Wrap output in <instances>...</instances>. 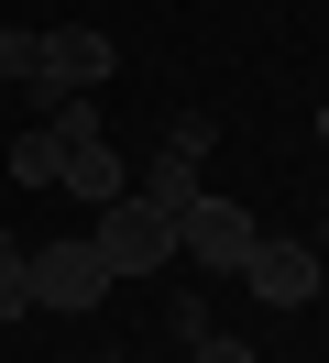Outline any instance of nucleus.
<instances>
[{
    "label": "nucleus",
    "mask_w": 329,
    "mask_h": 363,
    "mask_svg": "<svg viewBox=\"0 0 329 363\" xmlns=\"http://www.w3.org/2000/svg\"><path fill=\"white\" fill-rule=\"evenodd\" d=\"M99 297H110V264H99L88 231H77V242H33V308L44 319H88Z\"/></svg>",
    "instance_id": "obj_4"
},
{
    "label": "nucleus",
    "mask_w": 329,
    "mask_h": 363,
    "mask_svg": "<svg viewBox=\"0 0 329 363\" xmlns=\"http://www.w3.org/2000/svg\"><path fill=\"white\" fill-rule=\"evenodd\" d=\"M241 286H253L263 308H307V297H318V253H307V242H253Z\"/></svg>",
    "instance_id": "obj_5"
},
{
    "label": "nucleus",
    "mask_w": 329,
    "mask_h": 363,
    "mask_svg": "<svg viewBox=\"0 0 329 363\" xmlns=\"http://www.w3.org/2000/svg\"><path fill=\"white\" fill-rule=\"evenodd\" d=\"M197 363H253V341H231V330H197Z\"/></svg>",
    "instance_id": "obj_12"
},
{
    "label": "nucleus",
    "mask_w": 329,
    "mask_h": 363,
    "mask_svg": "<svg viewBox=\"0 0 329 363\" xmlns=\"http://www.w3.org/2000/svg\"><path fill=\"white\" fill-rule=\"evenodd\" d=\"M132 187H143L154 209H197V199H209V187H197V155H165L154 177H132Z\"/></svg>",
    "instance_id": "obj_8"
},
{
    "label": "nucleus",
    "mask_w": 329,
    "mask_h": 363,
    "mask_svg": "<svg viewBox=\"0 0 329 363\" xmlns=\"http://www.w3.org/2000/svg\"><path fill=\"white\" fill-rule=\"evenodd\" d=\"M88 242H99L110 275H165V264H175V209H154L143 187H121V199L99 209V231H88Z\"/></svg>",
    "instance_id": "obj_2"
},
{
    "label": "nucleus",
    "mask_w": 329,
    "mask_h": 363,
    "mask_svg": "<svg viewBox=\"0 0 329 363\" xmlns=\"http://www.w3.org/2000/svg\"><path fill=\"white\" fill-rule=\"evenodd\" d=\"M11 177H22V187H55V177H66L55 121H22V133H11Z\"/></svg>",
    "instance_id": "obj_7"
},
{
    "label": "nucleus",
    "mask_w": 329,
    "mask_h": 363,
    "mask_svg": "<svg viewBox=\"0 0 329 363\" xmlns=\"http://www.w3.org/2000/svg\"><path fill=\"white\" fill-rule=\"evenodd\" d=\"M209 143H219L209 111H175V121H165V155H197V165H209Z\"/></svg>",
    "instance_id": "obj_10"
},
{
    "label": "nucleus",
    "mask_w": 329,
    "mask_h": 363,
    "mask_svg": "<svg viewBox=\"0 0 329 363\" xmlns=\"http://www.w3.org/2000/svg\"><path fill=\"white\" fill-rule=\"evenodd\" d=\"M33 308V253H11V231H0V330Z\"/></svg>",
    "instance_id": "obj_9"
},
{
    "label": "nucleus",
    "mask_w": 329,
    "mask_h": 363,
    "mask_svg": "<svg viewBox=\"0 0 329 363\" xmlns=\"http://www.w3.org/2000/svg\"><path fill=\"white\" fill-rule=\"evenodd\" d=\"M55 187H77L88 209H110V199L132 187V165L110 155V133H88V143H66V177H55Z\"/></svg>",
    "instance_id": "obj_6"
},
{
    "label": "nucleus",
    "mask_w": 329,
    "mask_h": 363,
    "mask_svg": "<svg viewBox=\"0 0 329 363\" xmlns=\"http://www.w3.org/2000/svg\"><path fill=\"white\" fill-rule=\"evenodd\" d=\"M33 55H44V33H0V77H33Z\"/></svg>",
    "instance_id": "obj_11"
},
{
    "label": "nucleus",
    "mask_w": 329,
    "mask_h": 363,
    "mask_svg": "<svg viewBox=\"0 0 329 363\" xmlns=\"http://www.w3.org/2000/svg\"><path fill=\"white\" fill-rule=\"evenodd\" d=\"M110 67H121V55H110V33L99 23H66V33H44V55H33V77H22V111H66V99H99L110 89Z\"/></svg>",
    "instance_id": "obj_1"
},
{
    "label": "nucleus",
    "mask_w": 329,
    "mask_h": 363,
    "mask_svg": "<svg viewBox=\"0 0 329 363\" xmlns=\"http://www.w3.org/2000/svg\"><path fill=\"white\" fill-rule=\"evenodd\" d=\"M318 143H329V99H318Z\"/></svg>",
    "instance_id": "obj_13"
},
{
    "label": "nucleus",
    "mask_w": 329,
    "mask_h": 363,
    "mask_svg": "<svg viewBox=\"0 0 329 363\" xmlns=\"http://www.w3.org/2000/svg\"><path fill=\"white\" fill-rule=\"evenodd\" d=\"M253 242H263V220H253L241 199L175 209V264H197V286H209V275H241V264H253Z\"/></svg>",
    "instance_id": "obj_3"
},
{
    "label": "nucleus",
    "mask_w": 329,
    "mask_h": 363,
    "mask_svg": "<svg viewBox=\"0 0 329 363\" xmlns=\"http://www.w3.org/2000/svg\"><path fill=\"white\" fill-rule=\"evenodd\" d=\"M99 363H121V352H99Z\"/></svg>",
    "instance_id": "obj_14"
}]
</instances>
